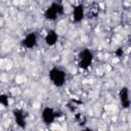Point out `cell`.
<instances>
[{"label": "cell", "instance_id": "6da1fadb", "mask_svg": "<svg viewBox=\"0 0 131 131\" xmlns=\"http://www.w3.org/2000/svg\"><path fill=\"white\" fill-rule=\"evenodd\" d=\"M48 78L55 87L59 88L62 87L67 81V73L58 67H52L48 71Z\"/></svg>", "mask_w": 131, "mask_h": 131}, {"label": "cell", "instance_id": "7a4b0ae2", "mask_svg": "<svg viewBox=\"0 0 131 131\" xmlns=\"http://www.w3.org/2000/svg\"><path fill=\"white\" fill-rule=\"evenodd\" d=\"M64 13L63 5L59 2H52L45 10H44V17L47 20L53 21L56 20L58 16Z\"/></svg>", "mask_w": 131, "mask_h": 131}, {"label": "cell", "instance_id": "3957f363", "mask_svg": "<svg viewBox=\"0 0 131 131\" xmlns=\"http://www.w3.org/2000/svg\"><path fill=\"white\" fill-rule=\"evenodd\" d=\"M94 60V55L93 52L88 49V48H84L80 51L79 53V57H78V67L81 70H88Z\"/></svg>", "mask_w": 131, "mask_h": 131}, {"label": "cell", "instance_id": "277c9868", "mask_svg": "<svg viewBox=\"0 0 131 131\" xmlns=\"http://www.w3.org/2000/svg\"><path fill=\"white\" fill-rule=\"evenodd\" d=\"M58 118L57 112L51 107V106H45L41 111V119L42 122L46 125H51L55 122V120Z\"/></svg>", "mask_w": 131, "mask_h": 131}, {"label": "cell", "instance_id": "5b68a950", "mask_svg": "<svg viewBox=\"0 0 131 131\" xmlns=\"http://www.w3.org/2000/svg\"><path fill=\"white\" fill-rule=\"evenodd\" d=\"M38 44V35L36 32H30L28 33L21 40L23 47L27 49H33Z\"/></svg>", "mask_w": 131, "mask_h": 131}, {"label": "cell", "instance_id": "8992f818", "mask_svg": "<svg viewBox=\"0 0 131 131\" xmlns=\"http://www.w3.org/2000/svg\"><path fill=\"white\" fill-rule=\"evenodd\" d=\"M119 100L121 103V106L124 110H128L131 105V100H130V92L129 88L127 86H123L119 90Z\"/></svg>", "mask_w": 131, "mask_h": 131}, {"label": "cell", "instance_id": "52a82bcc", "mask_svg": "<svg viewBox=\"0 0 131 131\" xmlns=\"http://www.w3.org/2000/svg\"><path fill=\"white\" fill-rule=\"evenodd\" d=\"M12 116H13L15 124L19 128L25 129L27 127V118H26L25 112L21 108H14V110H12Z\"/></svg>", "mask_w": 131, "mask_h": 131}, {"label": "cell", "instance_id": "ba28073f", "mask_svg": "<svg viewBox=\"0 0 131 131\" xmlns=\"http://www.w3.org/2000/svg\"><path fill=\"white\" fill-rule=\"evenodd\" d=\"M73 21L76 24L81 23L85 17V8L83 4H77L73 7Z\"/></svg>", "mask_w": 131, "mask_h": 131}, {"label": "cell", "instance_id": "9c48e42d", "mask_svg": "<svg viewBox=\"0 0 131 131\" xmlns=\"http://www.w3.org/2000/svg\"><path fill=\"white\" fill-rule=\"evenodd\" d=\"M58 38H59V36H58L57 32L55 30L51 29V30L47 31V33H46V35L44 37V42H45V44L47 46L52 47L58 42Z\"/></svg>", "mask_w": 131, "mask_h": 131}, {"label": "cell", "instance_id": "30bf717a", "mask_svg": "<svg viewBox=\"0 0 131 131\" xmlns=\"http://www.w3.org/2000/svg\"><path fill=\"white\" fill-rule=\"evenodd\" d=\"M0 104L3 107H8L9 106V96L5 93L0 94Z\"/></svg>", "mask_w": 131, "mask_h": 131}, {"label": "cell", "instance_id": "8fae6325", "mask_svg": "<svg viewBox=\"0 0 131 131\" xmlns=\"http://www.w3.org/2000/svg\"><path fill=\"white\" fill-rule=\"evenodd\" d=\"M115 55L118 57V58H121L123 55H124V49L122 47H119L115 50Z\"/></svg>", "mask_w": 131, "mask_h": 131}]
</instances>
